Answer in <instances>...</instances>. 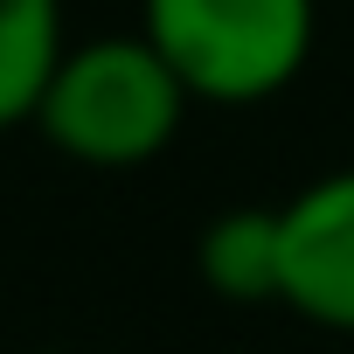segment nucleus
<instances>
[{"instance_id":"1","label":"nucleus","mask_w":354,"mask_h":354,"mask_svg":"<svg viewBox=\"0 0 354 354\" xmlns=\"http://www.w3.org/2000/svg\"><path fill=\"white\" fill-rule=\"evenodd\" d=\"M188 84L174 63L132 28V35H91L70 42L28 111V125L77 167L125 174L160 160L188 125Z\"/></svg>"},{"instance_id":"2","label":"nucleus","mask_w":354,"mask_h":354,"mask_svg":"<svg viewBox=\"0 0 354 354\" xmlns=\"http://www.w3.org/2000/svg\"><path fill=\"white\" fill-rule=\"evenodd\" d=\"M139 35L174 63L195 104H271L319 42V0H139Z\"/></svg>"},{"instance_id":"5","label":"nucleus","mask_w":354,"mask_h":354,"mask_svg":"<svg viewBox=\"0 0 354 354\" xmlns=\"http://www.w3.org/2000/svg\"><path fill=\"white\" fill-rule=\"evenodd\" d=\"M63 49V0H0V132L28 125Z\"/></svg>"},{"instance_id":"4","label":"nucleus","mask_w":354,"mask_h":354,"mask_svg":"<svg viewBox=\"0 0 354 354\" xmlns=\"http://www.w3.org/2000/svg\"><path fill=\"white\" fill-rule=\"evenodd\" d=\"M195 271L223 306H278L285 250H278V209H223L195 236Z\"/></svg>"},{"instance_id":"3","label":"nucleus","mask_w":354,"mask_h":354,"mask_svg":"<svg viewBox=\"0 0 354 354\" xmlns=\"http://www.w3.org/2000/svg\"><path fill=\"white\" fill-rule=\"evenodd\" d=\"M278 306L319 333H354V167H333L278 202Z\"/></svg>"}]
</instances>
